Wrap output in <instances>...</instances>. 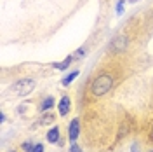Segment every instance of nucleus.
I'll use <instances>...</instances> for the list:
<instances>
[{
    "instance_id": "1",
    "label": "nucleus",
    "mask_w": 153,
    "mask_h": 152,
    "mask_svg": "<svg viewBox=\"0 0 153 152\" xmlns=\"http://www.w3.org/2000/svg\"><path fill=\"white\" fill-rule=\"evenodd\" d=\"M111 86H113V79L110 75H106V74H103V75L96 77L94 81H92V84H91V93L94 96H103L111 89Z\"/></svg>"
},
{
    "instance_id": "2",
    "label": "nucleus",
    "mask_w": 153,
    "mask_h": 152,
    "mask_svg": "<svg viewBox=\"0 0 153 152\" xmlns=\"http://www.w3.org/2000/svg\"><path fill=\"white\" fill-rule=\"evenodd\" d=\"M33 87H35V82H33L31 79H23V81H19L18 84L14 86V91H16L19 96H26L28 93H31Z\"/></svg>"
},
{
    "instance_id": "3",
    "label": "nucleus",
    "mask_w": 153,
    "mask_h": 152,
    "mask_svg": "<svg viewBox=\"0 0 153 152\" xmlns=\"http://www.w3.org/2000/svg\"><path fill=\"white\" fill-rule=\"evenodd\" d=\"M125 47H127V37H124V35L115 37L113 42L110 44V49H111L113 53H120V51H124Z\"/></svg>"
},
{
    "instance_id": "4",
    "label": "nucleus",
    "mask_w": 153,
    "mask_h": 152,
    "mask_svg": "<svg viewBox=\"0 0 153 152\" xmlns=\"http://www.w3.org/2000/svg\"><path fill=\"white\" fill-rule=\"evenodd\" d=\"M78 131H80V128H78V119H73L71 123H70V142L75 143L76 136H78Z\"/></svg>"
},
{
    "instance_id": "5",
    "label": "nucleus",
    "mask_w": 153,
    "mask_h": 152,
    "mask_svg": "<svg viewBox=\"0 0 153 152\" xmlns=\"http://www.w3.org/2000/svg\"><path fill=\"white\" fill-rule=\"evenodd\" d=\"M70 107H71L70 98H68V96H63V98H61V102H59V114H61V115H66L68 110H70Z\"/></svg>"
},
{
    "instance_id": "6",
    "label": "nucleus",
    "mask_w": 153,
    "mask_h": 152,
    "mask_svg": "<svg viewBox=\"0 0 153 152\" xmlns=\"http://www.w3.org/2000/svg\"><path fill=\"white\" fill-rule=\"evenodd\" d=\"M57 140H59V128L54 126V128H51V129L47 131V142L56 143Z\"/></svg>"
},
{
    "instance_id": "7",
    "label": "nucleus",
    "mask_w": 153,
    "mask_h": 152,
    "mask_svg": "<svg viewBox=\"0 0 153 152\" xmlns=\"http://www.w3.org/2000/svg\"><path fill=\"white\" fill-rule=\"evenodd\" d=\"M71 61H73V56H68L65 61H61V63H54V68H57V70H66V68L71 65Z\"/></svg>"
},
{
    "instance_id": "8",
    "label": "nucleus",
    "mask_w": 153,
    "mask_h": 152,
    "mask_svg": "<svg viewBox=\"0 0 153 152\" xmlns=\"http://www.w3.org/2000/svg\"><path fill=\"white\" fill-rule=\"evenodd\" d=\"M52 107H54V98H45V100L42 102V105H40V110L45 112V110L52 108Z\"/></svg>"
},
{
    "instance_id": "9",
    "label": "nucleus",
    "mask_w": 153,
    "mask_h": 152,
    "mask_svg": "<svg viewBox=\"0 0 153 152\" xmlns=\"http://www.w3.org/2000/svg\"><path fill=\"white\" fill-rule=\"evenodd\" d=\"M76 75H78V72H76V70H75V72H71V74H68V75L65 77L63 81H61V84H63V86H68L70 82H71V81H73V79H75Z\"/></svg>"
},
{
    "instance_id": "10",
    "label": "nucleus",
    "mask_w": 153,
    "mask_h": 152,
    "mask_svg": "<svg viewBox=\"0 0 153 152\" xmlns=\"http://www.w3.org/2000/svg\"><path fill=\"white\" fill-rule=\"evenodd\" d=\"M49 123H54V115L52 114H47L40 119V124H49Z\"/></svg>"
},
{
    "instance_id": "11",
    "label": "nucleus",
    "mask_w": 153,
    "mask_h": 152,
    "mask_svg": "<svg viewBox=\"0 0 153 152\" xmlns=\"http://www.w3.org/2000/svg\"><path fill=\"white\" fill-rule=\"evenodd\" d=\"M33 149H35V145H31L30 142L23 143V150H25V152H33Z\"/></svg>"
},
{
    "instance_id": "12",
    "label": "nucleus",
    "mask_w": 153,
    "mask_h": 152,
    "mask_svg": "<svg viewBox=\"0 0 153 152\" xmlns=\"http://www.w3.org/2000/svg\"><path fill=\"white\" fill-rule=\"evenodd\" d=\"M122 11H124V0H120L117 4V14H122Z\"/></svg>"
},
{
    "instance_id": "13",
    "label": "nucleus",
    "mask_w": 153,
    "mask_h": 152,
    "mask_svg": "<svg viewBox=\"0 0 153 152\" xmlns=\"http://www.w3.org/2000/svg\"><path fill=\"white\" fill-rule=\"evenodd\" d=\"M84 54H85V49H78L75 53V58H84Z\"/></svg>"
},
{
    "instance_id": "14",
    "label": "nucleus",
    "mask_w": 153,
    "mask_h": 152,
    "mask_svg": "<svg viewBox=\"0 0 153 152\" xmlns=\"http://www.w3.org/2000/svg\"><path fill=\"white\" fill-rule=\"evenodd\" d=\"M33 152H44V145H42V143H38V145H35V149H33Z\"/></svg>"
},
{
    "instance_id": "15",
    "label": "nucleus",
    "mask_w": 153,
    "mask_h": 152,
    "mask_svg": "<svg viewBox=\"0 0 153 152\" xmlns=\"http://www.w3.org/2000/svg\"><path fill=\"white\" fill-rule=\"evenodd\" d=\"M70 150H71V152H84V150H82V149H80V147H76L75 143L71 145V149H70Z\"/></svg>"
},
{
    "instance_id": "16",
    "label": "nucleus",
    "mask_w": 153,
    "mask_h": 152,
    "mask_svg": "<svg viewBox=\"0 0 153 152\" xmlns=\"http://www.w3.org/2000/svg\"><path fill=\"white\" fill-rule=\"evenodd\" d=\"M152 138H153V129H152Z\"/></svg>"
},
{
    "instance_id": "17",
    "label": "nucleus",
    "mask_w": 153,
    "mask_h": 152,
    "mask_svg": "<svg viewBox=\"0 0 153 152\" xmlns=\"http://www.w3.org/2000/svg\"><path fill=\"white\" fill-rule=\"evenodd\" d=\"M12 152H14V150H12Z\"/></svg>"
},
{
    "instance_id": "18",
    "label": "nucleus",
    "mask_w": 153,
    "mask_h": 152,
    "mask_svg": "<svg viewBox=\"0 0 153 152\" xmlns=\"http://www.w3.org/2000/svg\"><path fill=\"white\" fill-rule=\"evenodd\" d=\"M152 152H153V150H152Z\"/></svg>"
}]
</instances>
